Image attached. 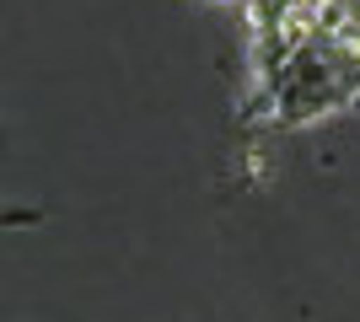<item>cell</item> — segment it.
<instances>
[{"label": "cell", "mask_w": 360, "mask_h": 322, "mask_svg": "<svg viewBox=\"0 0 360 322\" xmlns=\"http://www.w3.org/2000/svg\"><path fill=\"white\" fill-rule=\"evenodd\" d=\"M215 6H253V0H215Z\"/></svg>", "instance_id": "cell-2"}, {"label": "cell", "mask_w": 360, "mask_h": 322, "mask_svg": "<svg viewBox=\"0 0 360 322\" xmlns=\"http://www.w3.org/2000/svg\"><path fill=\"white\" fill-rule=\"evenodd\" d=\"M38 220H44L38 210H6V226H38Z\"/></svg>", "instance_id": "cell-1"}]
</instances>
